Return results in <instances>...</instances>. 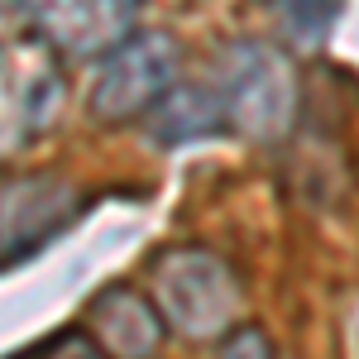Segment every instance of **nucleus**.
<instances>
[{"label":"nucleus","instance_id":"1","mask_svg":"<svg viewBox=\"0 0 359 359\" xmlns=\"http://www.w3.org/2000/svg\"><path fill=\"white\" fill-rule=\"evenodd\" d=\"M154 306L182 340H221L240 326L245 287L221 254L201 245H172L154 259Z\"/></svg>","mask_w":359,"mask_h":359},{"label":"nucleus","instance_id":"2","mask_svg":"<svg viewBox=\"0 0 359 359\" xmlns=\"http://www.w3.org/2000/svg\"><path fill=\"white\" fill-rule=\"evenodd\" d=\"M216 96L225 111V130L254 139V144H278L297 125V111H302L297 67L269 39H240L225 48Z\"/></svg>","mask_w":359,"mask_h":359},{"label":"nucleus","instance_id":"3","mask_svg":"<svg viewBox=\"0 0 359 359\" xmlns=\"http://www.w3.org/2000/svg\"><path fill=\"white\" fill-rule=\"evenodd\" d=\"M182 48L163 29H135L125 43H115L96 82H91V115L101 125H130L144 120L163 101L168 86H177Z\"/></svg>","mask_w":359,"mask_h":359},{"label":"nucleus","instance_id":"4","mask_svg":"<svg viewBox=\"0 0 359 359\" xmlns=\"http://www.w3.org/2000/svg\"><path fill=\"white\" fill-rule=\"evenodd\" d=\"M62 106V67L43 39L0 48V158L25 149Z\"/></svg>","mask_w":359,"mask_h":359},{"label":"nucleus","instance_id":"5","mask_svg":"<svg viewBox=\"0 0 359 359\" xmlns=\"http://www.w3.org/2000/svg\"><path fill=\"white\" fill-rule=\"evenodd\" d=\"M86 196L53 172L0 177V269H15L34 249L57 240L82 216Z\"/></svg>","mask_w":359,"mask_h":359},{"label":"nucleus","instance_id":"6","mask_svg":"<svg viewBox=\"0 0 359 359\" xmlns=\"http://www.w3.org/2000/svg\"><path fill=\"white\" fill-rule=\"evenodd\" d=\"M57 57H106L135 34L139 0H15Z\"/></svg>","mask_w":359,"mask_h":359},{"label":"nucleus","instance_id":"7","mask_svg":"<svg viewBox=\"0 0 359 359\" xmlns=\"http://www.w3.org/2000/svg\"><path fill=\"white\" fill-rule=\"evenodd\" d=\"M86 331H91V340L111 359H154L163 350L168 326H163V316H158V306H154V297L115 283V287H101L91 297Z\"/></svg>","mask_w":359,"mask_h":359},{"label":"nucleus","instance_id":"8","mask_svg":"<svg viewBox=\"0 0 359 359\" xmlns=\"http://www.w3.org/2000/svg\"><path fill=\"white\" fill-rule=\"evenodd\" d=\"M144 130L154 144H192V139H206L225 130V111H221V96L211 86H168L163 101L144 115Z\"/></svg>","mask_w":359,"mask_h":359},{"label":"nucleus","instance_id":"9","mask_svg":"<svg viewBox=\"0 0 359 359\" xmlns=\"http://www.w3.org/2000/svg\"><path fill=\"white\" fill-rule=\"evenodd\" d=\"M278 10H283V20L287 29L302 39V43H316V39H326L335 25V15H340V0H273Z\"/></svg>","mask_w":359,"mask_h":359},{"label":"nucleus","instance_id":"10","mask_svg":"<svg viewBox=\"0 0 359 359\" xmlns=\"http://www.w3.org/2000/svg\"><path fill=\"white\" fill-rule=\"evenodd\" d=\"M216 359H278V355H273V340H269V331H264V326L240 321L230 335H221Z\"/></svg>","mask_w":359,"mask_h":359},{"label":"nucleus","instance_id":"11","mask_svg":"<svg viewBox=\"0 0 359 359\" xmlns=\"http://www.w3.org/2000/svg\"><path fill=\"white\" fill-rule=\"evenodd\" d=\"M39 359H111V355L91 340V331H62L57 340H48V350Z\"/></svg>","mask_w":359,"mask_h":359}]
</instances>
